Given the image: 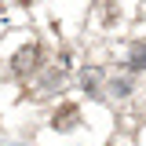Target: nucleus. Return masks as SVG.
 Instances as JSON below:
<instances>
[{
	"mask_svg": "<svg viewBox=\"0 0 146 146\" xmlns=\"http://www.w3.org/2000/svg\"><path fill=\"white\" fill-rule=\"evenodd\" d=\"M73 117H77V106H62L58 113H55V128H70Z\"/></svg>",
	"mask_w": 146,
	"mask_h": 146,
	"instance_id": "2",
	"label": "nucleus"
},
{
	"mask_svg": "<svg viewBox=\"0 0 146 146\" xmlns=\"http://www.w3.org/2000/svg\"><path fill=\"white\" fill-rule=\"evenodd\" d=\"M36 66H40V48H22V51L15 55V62H11V70L18 73V77H22V73H29V70H36Z\"/></svg>",
	"mask_w": 146,
	"mask_h": 146,
	"instance_id": "1",
	"label": "nucleus"
},
{
	"mask_svg": "<svg viewBox=\"0 0 146 146\" xmlns=\"http://www.w3.org/2000/svg\"><path fill=\"white\" fill-rule=\"evenodd\" d=\"M146 66V44H135L131 48V70H143Z\"/></svg>",
	"mask_w": 146,
	"mask_h": 146,
	"instance_id": "3",
	"label": "nucleus"
}]
</instances>
